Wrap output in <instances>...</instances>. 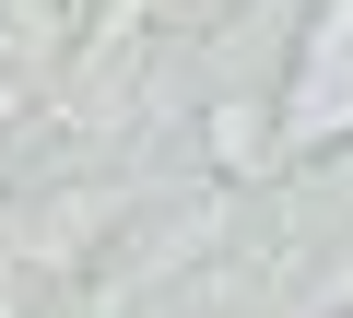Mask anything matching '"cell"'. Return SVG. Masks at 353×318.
<instances>
[{"label": "cell", "mask_w": 353, "mask_h": 318, "mask_svg": "<svg viewBox=\"0 0 353 318\" xmlns=\"http://www.w3.org/2000/svg\"><path fill=\"white\" fill-rule=\"evenodd\" d=\"M330 318H353V306H330Z\"/></svg>", "instance_id": "obj_1"}]
</instances>
